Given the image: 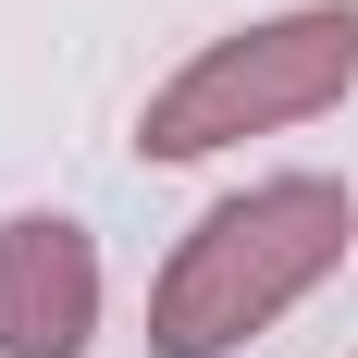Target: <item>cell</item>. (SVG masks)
Masks as SVG:
<instances>
[{
    "label": "cell",
    "instance_id": "7a4b0ae2",
    "mask_svg": "<svg viewBox=\"0 0 358 358\" xmlns=\"http://www.w3.org/2000/svg\"><path fill=\"white\" fill-rule=\"evenodd\" d=\"M358 99V0H285L248 25L198 37L161 87L136 99V161H222L248 136H296Z\"/></svg>",
    "mask_w": 358,
    "mask_h": 358
},
{
    "label": "cell",
    "instance_id": "6da1fadb",
    "mask_svg": "<svg viewBox=\"0 0 358 358\" xmlns=\"http://www.w3.org/2000/svg\"><path fill=\"white\" fill-rule=\"evenodd\" d=\"M358 248V198L334 173H259L173 235L148 272V358H248L259 334L309 309Z\"/></svg>",
    "mask_w": 358,
    "mask_h": 358
},
{
    "label": "cell",
    "instance_id": "3957f363",
    "mask_svg": "<svg viewBox=\"0 0 358 358\" xmlns=\"http://www.w3.org/2000/svg\"><path fill=\"white\" fill-rule=\"evenodd\" d=\"M111 309L99 235L74 210H13L0 222V358H87Z\"/></svg>",
    "mask_w": 358,
    "mask_h": 358
}]
</instances>
